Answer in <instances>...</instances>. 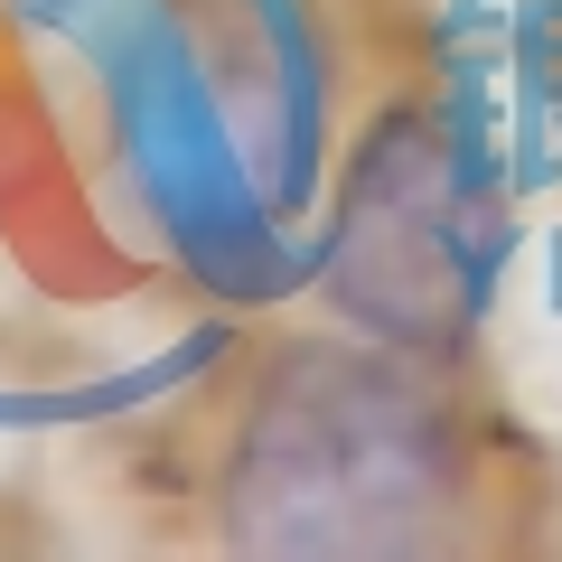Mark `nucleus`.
<instances>
[{
  "label": "nucleus",
  "mask_w": 562,
  "mask_h": 562,
  "mask_svg": "<svg viewBox=\"0 0 562 562\" xmlns=\"http://www.w3.org/2000/svg\"><path fill=\"white\" fill-rule=\"evenodd\" d=\"M206 506L235 553H460L487 516V431L422 347L291 338L244 384Z\"/></svg>",
  "instance_id": "nucleus-1"
},
{
  "label": "nucleus",
  "mask_w": 562,
  "mask_h": 562,
  "mask_svg": "<svg viewBox=\"0 0 562 562\" xmlns=\"http://www.w3.org/2000/svg\"><path fill=\"white\" fill-rule=\"evenodd\" d=\"M328 291L366 338L422 357H441L479 319V206L431 132L375 140V160L357 169L328 244Z\"/></svg>",
  "instance_id": "nucleus-2"
}]
</instances>
